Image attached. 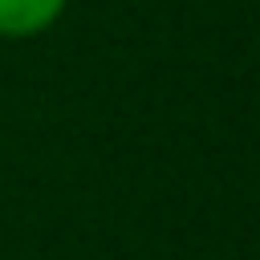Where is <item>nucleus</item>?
Returning <instances> with one entry per match:
<instances>
[{
    "label": "nucleus",
    "instance_id": "f257e3e1",
    "mask_svg": "<svg viewBox=\"0 0 260 260\" xmlns=\"http://www.w3.org/2000/svg\"><path fill=\"white\" fill-rule=\"evenodd\" d=\"M69 0H0V37L4 41H28L49 32L65 16Z\"/></svg>",
    "mask_w": 260,
    "mask_h": 260
}]
</instances>
